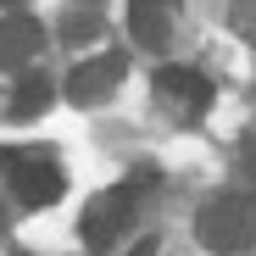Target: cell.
I'll use <instances>...</instances> for the list:
<instances>
[{
    "label": "cell",
    "instance_id": "obj_10",
    "mask_svg": "<svg viewBox=\"0 0 256 256\" xmlns=\"http://www.w3.org/2000/svg\"><path fill=\"white\" fill-rule=\"evenodd\" d=\"M0 6H12V0H0Z\"/></svg>",
    "mask_w": 256,
    "mask_h": 256
},
{
    "label": "cell",
    "instance_id": "obj_7",
    "mask_svg": "<svg viewBox=\"0 0 256 256\" xmlns=\"http://www.w3.org/2000/svg\"><path fill=\"white\" fill-rule=\"evenodd\" d=\"M178 6H184V0H128V28H134V39L150 45V50H162Z\"/></svg>",
    "mask_w": 256,
    "mask_h": 256
},
{
    "label": "cell",
    "instance_id": "obj_5",
    "mask_svg": "<svg viewBox=\"0 0 256 256\" xmlns=\"http://www.w3.org/2000/svg\"><path fill=\"white\" fill-rule=\"evenodd\" d=\"M156 95L178 117H200L212 106V78L195 72V67H156Z\"/></svg>",
    "mask_w": 256,
    "mask_h": 256
},
{
    "label": "cell",
    "instance_id": "obj_8",
    "mask_svg": "<svg viewBox=\"0 0 256 256\" xmlns=\"http://www.w3.org/2000/svg\"><path fill=\"white\" fill-rule=\"evenodd\" d=\"M50 95H56V90H50V78H45V72H17L6 112H12V117H39V112L50 106Z\"/></svg>",
    "mask_w": 256,
    "mask_h": 256
},
{
    "label": "cell",
    "instance_id": "obj_3",
    "mask_svg": "<svg viewBox=\"0 0 256 256\" xmlns=\"http://www.w3.org/2000/svg\"><path fill=\"white\" fill-rule=\"evenodd\" d=\"M0 162H6V184H12V200H17V206L39 212V206L62 200L67 173H62V162H56L50 150H6Z\"/></svg>",
    "mask_w": 256,
    "mask_h": 256
},
{
    "label": "cell",
    "instance_id": "obj_2",
    "mask_svg": "<svg viewBox=\"0 0 256 256\" xmlns=\"http://www.w3.org/2000/svg\"><path fill=\"white\" fill-rule=\"evenodd\" d=\"M145 184H150V173L128 178V184H117V190H100L90 206H84V223H78L84 245H90V250H112V245L122 240V228L134 223V206H140V190H145Z\"/></svg>",
    "mask_w": 256,
    "mask_h": 256
},
{
    "label": "cell",
    "instance_id": "obj_4",
    "mask_svg": "<svg viewBox=\"0 0 256 256\" xmlns=\"http://www.w3.org/2000/svg\"><path fill=\"white\" fill-rule=\"evenodd\" d=\"M122 72H128V62H122L117 50H100V56H90V62H78V67L67 72V100H72V106H100V100H112V95L122 90Z\"/></svg>",
    "mask_w": 256,
    "mask_h": 256
},
{
    "label": "cell",
    "instance_id": "obj_6",
    "mask_svg": "<svg viewBox=\"0 0 256 256\" xmlns=\"http://www.w3.org/2000/svg\"><path fill=\"white\" fill-rule=\"evenodd\" d=\"M39 50H45V22H34V17H0V67L22 72Z\"/></svg>",
    "mask_w": 256,
    "mask_h": 256
},
{
    "label": "cell",
    "instance_id": "obj_9",
    "mask_svg": "<svg viewBox=\"0 0 256 256\" xmlns=\"http://www.w3.org/2000/svg\"><path fill=\"white\" fill-rule=\"evenodd\" d=\"M128 256H156V240H140V245L128 250Z\"/></svg>",
    "mask_w": 256,
    "mask_h": 256
},
{
    "label": "cell",
    "instance_id": "obj_1",
    "mask_svg": "<svg viewBox=\"0 0 256 256\" xmlns=\"http://www.w3.org/2000/svg\"><path fill=\"white\" fill-rule=\"evenodd\" d=\"M195 234H200L206 250H218V256L256 250V195L250 190H234V195L206 200L200 218H195Z\"/></svg>",
    "mask_w": 256,
    "mask_h": 256
},
{
    "label": "cell",
    "instance_id": "obj_11",
    "mask_svg": "<svg viewBox=\"0 0 256 256\" xmlns=\"http://www.w3.org/2000/svg\"><path fill=\"white\" fill-rule=\"evenodd\" d=\"M250 145H256V134H250Z\"/></svg>",
    "mask_w": 256,
    "mask_h": 256
}]
</instances>
